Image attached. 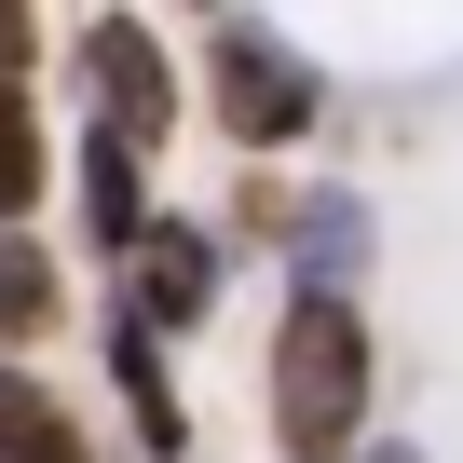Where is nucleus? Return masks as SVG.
Here are the masks:
<instances>
[{"label":"nucleus","instance_id":"1","mask_svg":"<svg viewBox=\"0 0 463 463\" xmlns=\"http://www.w3.org/2000/svg\"><path fill=\"white\" fill-rule=\"evenodd\" d=\"M368 395H382L368 314L327 300V287H287V314H273V449L287 463H354L368 449Z\"/></svg>","mask_w":463,"mask_h":463},{"label":"nucleus","instance_id":"2","mask_svg":"<svg viewBox=\"0 0 463 463\" xmlns=\"http://www.w3.org/2000/svg\"><path fill=\"white\" fill-rule=\"evenodd\" d=\"M204 109H218L232 150H300V137L327 123V82H314V55H300L287 28L218 14V28H204Z\"/></svg>","mask_w":463,"mask_h":463},{"label":"nucleus","instance_id":"3","mask_svg":"<svg viewBox=\"0 0 463 463\" xmlns=\"http://www.w3.org/2000/svg\"><path fill=\"white\" fill-rule=\"evenodd\" d=\"M82 96H96L82 123L164 150V137H177V55H164V28H150V14H96V28H82Z\"/></svg>","mask_w":463,"mask_h":463},{"label":"nucleus","instance_id":"4","mask_svg":"<svg viewBox=\"0 0 463 463\" xmlns=\"http://www.w3.org/2000/svg\"><path fill=\"white\" fill-rule=\"evenodd\" d=\"M123 314H137L150 341H177V327L218 314V232H204V218H164V204H150V232L123 246Z\"/></svg>","mask_w":463,"mask_h":463},{"label":"nucleus","instance_id":"5","mask_svg":"<svg viewBox=\"0 0 463 463\" xmlns=\"http://www.w3.org/2000/svg\"><path fill=\"white\" fill-rule=\"evenodd\" d=\"M69 191H82V246H96V260H123L137 232H150V150H137V137L82 123V150H69Z\"/></svg>","mask_w":463,"mask_h":463},{"label":"nucleus","instance_id":"6","mask_svg":"<svg viewBox=\"0 0 463 463\" xmlns=\"http://www.w3.org/2000/svg\"><path fill=\"white\" fill-rule=\"evenodd\" d=\"M287 260H300V287H327V300H354V273L382 260V218H368V191H300L287 218Z\"/></svg>","mask_w":463,"mask_h":463},{"label":"nucleus","instance_id":"7","mask_svg":"<svg viewBox=\"0 0 463 463\" xmlns=\"http://www.w3.org/2000/svg\"><path fill=\"white\" fill-rule=\"evenodd\" d=\"M109 395H123V422H137V449H150V463H191V409H177L164 341H150L137 314H109Z\"/></svg>","mask_w":463,"mask_h":463},{"label":"nucleus","instance_id":"8","mask_svg":"<svg viewBox=\"0 0 463 463\" xmlns=\"http://www.w3.org/2000/svg\"><path fill=\"white\" fill-rule=\"evenodd\" d=\"M0 463H96V436L69 422V395L42 368H14V354H0Z\"/></svg>","mask_w":463,"mask_h":463},{"label":"nucleus","instance_id":"9","mask_svg":"<svg viewBox=\"0 0 463 463\" xmlns=\"http://www.w3.org/2000/svg\"><path fill=\"white\" fill-rule=\"evenodd\" d=\"M69 314V273L42 260V232H0V341H55Z\"/></svg>","mask_w":463,"mask_h":463},{"label":"nucleus","instance_id":"10","mask_svg":"<svg viewBox=\"0 0 463 463\" xmlns=\"http://www.w3.org/2000/svg\"><path fill=\"white\" fill-rule=\"evenodd\" d=\"M42 177H55V137H42V96H28V82H0V232H28Z\"/></svg>","mask_w":463,"mask_h":463},{"label":"nucleus","instance_id":"11","mask_svg":"<svg viewBox=\"0 0 463 463\" xmlns=\"http://www.w3.org/2000/svg\"><path fill=\"white\" fill-rule=\"evenodd\" d=\"M42 69V0H0V82Z\"/></svg>","mask_w":463,"mask_h":463},{"label":"nucleus","instance_id":"12","mask_svg":"<svg viewBox=\"0 0 463 463\" xmlns=\"http://www.w3.org/2000/svg\"><path fill=\"white\" fill-rule=\"evenodd\" d=\"M354 463H422V449H395V436H382V449H354Z\"/></svg>","mask_w":463,"mask_h":463}]
</instances>
